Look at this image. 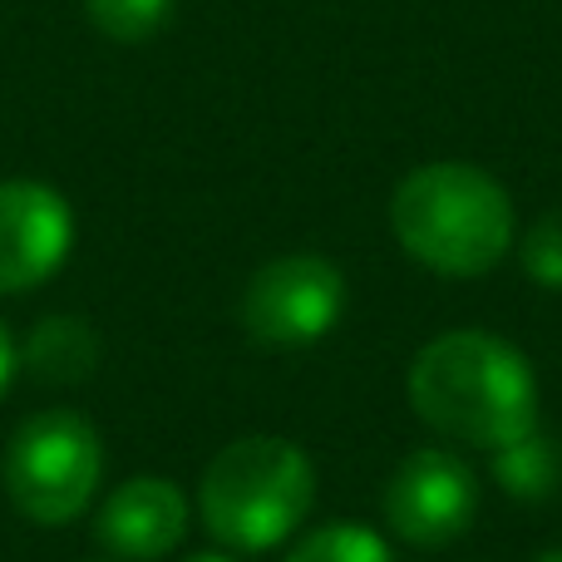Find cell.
Instances as JSON below:
<instances>
[{
	"mask_svg": "<svg viewBox=\"0 0 562 562\" xmlns=\"http://www.w3.org/2000/svg\"><path fill=\"white\" fill-rule=\"evenodd\" d=\"M494 479H498V488H504L508 498H518V504H538V498H548L558 488V479H562L558 439H548L543 429L533 425L528 435L498 445L494 449Z\"/></svg>",
	"mask_w": 562,
	"mask_h": 562,
	"instance_id": "10",
	"label": "cell"
},
{
	"mask_svg": "<svg viewBox=\"0 0 562 562\" xmlns=\"http://www.w3.org/2000/svg\"><path fill=\"white\" fill-rule=\"evenodd\" d=\"M15 370H20V356H15V340H10L5 321H0V395H5V390H10V380H15Z\"/></svg>",
	"mask_w": 562,
	"mask_h": 562,
	"instance_id": "14",
	"label": "cell"
},
{
	"mask_svg": "<svg viewBox=\"0 0 562 562\" xmlns=\"http://www.w3.org/2000/svg\"><path fill=\"white\" fill-rule=\"evenodd\" d=\"M409 405L429 429L498 449L538 425V375L518 346L488 330H445L409 366Z\"/></svg>",
	"mask_w": 562,
	"mask_h": 562,
	"instance_id": "1",
	"label": "cell"
},
{
	"mask_svg": "<svg viewBox=\"0 0 562 562\" xmlns=\"http://www.w3.org/2000/svg\"><path fill=\"white\" fill-rule=\"evenodd\" d=\"M286 562H395L390 543L380 533H370L356 518H336V524L311 528L306 538H296V548Z\"/></svg>",
	"mask_w": 562,
	"mask_h": 562,
	"instance_id": "11",
	"label": "cell"
},
{
	"mask_svg": "<svg viewBox=\"0 0 562 562\" xmlns=\"http://www.w3.org/2000/svg\"><path fill=\"white\" fill-rule=\"evenodd\" d=\"M5 494L30 524L59 528L79 518L104 479V445L99 429L75 409H40L20 419L0 459Z\"/></svg>",
	"mask_w": 562,
	"mask_h": 562,
	"instance_id": "4",
	"label": "cell"
},
{
	"mask_svg": "<svg viewBox=\"0 0 562 562\" xmlns=\"http://www.w3.org/2000/svg\"><path fill=\"white\" fill-rule=\"evenodd\" d=\"M75 247V213L65 193L40 178L0 183V296L40 286L65 267Z\"/></svg>",
	"mask_w": 562,
	"mask_h": 562,
	"instance_id": "7",
	"label": "cell"
},
{
	"mask_svg": "<svg viewBox=\"0 0 562 562\" xmlns=\"http://www.w3.org/2000/svg\"><path fill=\"white\" fill-rule=\"evenodd\" d=\"M346 311V277L316 252H286L267 262L243 291V326L252 340L277 350L316 346Z\"/></svg>",
	"mask_w": 562,
	"mask_h": 562,
	"instance_id": "5",
	"label": "cell"
},
{
	"mask_svg": "<svg viewBox=\"0 0 562 562\" xmlns=\"http://www.w3.org/2000/svg\"><path fill=\"white\" fill-rule=\"evenodd\" d=\"M20 370H30L45 385H75L89 380L99 366V336L85 316H45L25 336V346H15Z\"/></svg>",
	"mask_w": 562,
	"mask_h": 562,
	"instance_id": "9",
	"label": "cell"
},
{
	"mask_svg": "<svg viewBox=\"0 0 562 562\" xmlns=\"http://www.w3.org/2000/svg\"><path fill=\"white\" fill-rule=\"evenodd\" d=\"M316 504L306 449L281 435H247L217 449L198 484V518L233 553H272Z\"/></svg>",
	"mask_w": 562,
	"mask_h": 562,
	"instance_id": "3",
	"label": "cell"
},
{
	"mask_svg": "<svg viewBox=\"0 0 562 562\" xmlns=\"http://www.w3.org/2000/svg\"><path fill=\"white\" fill-rule=\"evenodd\" d=\"M533 562H562V548H548L543 558H533Z\"/></svg>",
	"mask_w": 562,
	"mask_h": 562,
	"instance_id": "16",
	"label": "cell"
},
{
	"mask_svg": "<svg viewBox=\"0 0 562 562\" xmlns=\"http://www.w3.org/2000/svg\"><path fill=\"white\" fill-rule=\"evenodd\" d=\"M85 15L114 45H148L173 20V0H85Z\"/></svg>",
	"mask_w": 562,
	"mask_h": 562,
	"instance_id": "12",
	"label": "cell"
},
{
	"mask_svg": "<svg viewBox=\"0 0 562 562\" xmlns=\"http://www.w3.org/2000/svg\"><path fill=\"white\" fill-rule=\"evenodd\" d=\"M188 562H237V558H223V553H198V558H188Z\"/></svg>",
	"mask_w": 562,
	"mask_h": 562,
	"instance_id": "15",
	"label": "cell"
},
{
	"mask_svg": "<svg viewBox=\"0 0 562 562\" xmlns=\"http://www.w3.org/2000/svg\"><path fill=\"white\" fill-rule=\"evenodd\" d=\"M518 262L524 272L548 291H562V207L543 213L533 227L524 233V247H518Z\"/></svg>",
	"mask_w": 562,
	"mask_h": 562,
	"instance_id": "13",
	"label": "cell"
},
{
	"mask_svg": "<svg viewBox=\"0 0 562 562\" xmlns=\"http://www.w3.org/2000/svg\"><path fill=\"white\" fill-rule=\"evenodd\" d=\"M188 533V498L173 479L138 474L128 484H119L104 498L94 518L99 548H109L124 562H158L168 558Z\"/></svg>",
	"mask_w": 562,
	"mask_h": 562,
	"instance_id": "8",
	"label": "cell"
},
{
	"mask_svg": "<svg viewBox=\"0 0 562 562\" xmlns=\"http://www.w3.org/2000/svg\"><path fill=\"white\" fill-rule=\"evenodd\" d=\"M479 474L449 449H415L385 484V524L415 548H449L479 518Z\"/></svg>",
	"mask_w": 562,
	"mask_h": 562,
	"instance_id": "6",
	"label": "cell"
},
{
	"mask_svg": "<svg viewBox=\"0 0 562 562\" xmlns=\"http://www.w3.org/2000/svg\"><path fill=\"white\" fill-rule=\"evenodd\" d=\"M395 243L439 277H484L514 252V198L474 164H425L390 198Z\"/></svg>",
	"mask_w": 562,
	"mask_h": 562,
	"instance_id": "2",
	"label": "cell"
}]
</instances>
